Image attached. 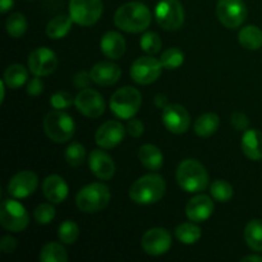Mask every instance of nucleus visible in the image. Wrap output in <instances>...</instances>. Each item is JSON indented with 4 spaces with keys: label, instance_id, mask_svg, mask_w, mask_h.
<instances>
[{
    "label": "nucleus",
    "instance_id": "1",
    "mask_svg": "<svg viewBox=\"0 0 262 262\" xmlns=\"http://www.w3.org/2000/svg\"><path fill=\"white\" fill-rule=\"evenodd\" d=\"M152 15L147 5L140 2H129L118 8L114 23L119 30L128 33L143 32L150 26Z\"/></svg>",
    "mask_w": 262,
    "mask_h": 262
},
{
    "label": "nucleus",
    "instance_id": "2",
    "mask_svg": "<svg viewBox=\"0 0 262 262\" xmlns=\"http://www.w3.org/2000/svg\"><path fill=\"white\" fill-rule=\"evenodd\" d=\"M166 191L165 181L159 174H147L138 178L129 188V197L138 205L156 204Z\"/></svg>",
    "mask_w": 262,
    "mask_h": 262
},
{
    "label": "nucleus",
    "instance_id": "3",
    "mask_svg": "<svg viewBox=\"0 0 262 262\" xmlns=\"http://www.w3.org/2000/svg\"><path fill=\"white\" fill-rule=\"evenodd\" d=\"M177 182L179 187L189 193L202 192L209 186V174L206 168L194 159H186L177 169Z\"/></svg>",
    "mask_w": 262,
    "mask_h": 262
},
{
    "label": "nucleus",
    "instance_id": "4",
    "mask_svg": "<svg viewBox=\"0 0 262 262\" xmlns=\"http://www.w3.org/2000/svg\"><path fill=\"white\" fill-rule=\"evenodd\" d=\"M110 197L109 187L102 183H91L77 193L76 205L79 211L92 214L105 209L109 205Z\"/></svg>",
    "mask_w": 262,
    "mask_h": 262
},
{
    "label": "nucleus",
    "instance_id": "5",
    "mask_svg": "<svg viewBox=\"0 0 262 262\" xmlns=\"http://www.w3.org/2000/svg\"><path fill=\"white\" fill-rule=\"evenodd\" d=\"M142 104V96L138 90L130 86L117 90L110 97V110L113 114L120 119H130L140 110Z\"/></svg>",
    "mask_w": 262,
    "mask_h": 262
},
{
    "label": "nucleus",
    "instance_id": "6",
    "mask_svg": "<svg viewBox=\"0 0 262 262\" xmlns=\"http://www.w3.org/2000/svg\"><path fill=\"white\" fill-rule=\"evenodd\" d=\"M46 136L56 143H64L74 136L73 118L63 110H51L43 119Z\"/></svg>",
    "mask_w": 262,
    "mask_h": 262
},
{
    "label": "nucleus",
    "instance_id": "7",
    "mask_svg": "<svg viewBox=\"0 0 262 262\" xmlns=\"http://www.w3.org/2000/svg\"><path fill=\"white\" fill-rule=\"evenodd\" d=\"M30 216L25 206L15 200H4L0 206V224L9 232L19 233L28 227Z\"/></svg>",
    "mask_w": 262,
    "mask_h": 262
},
{
    "label": "nucleus",
    "instance_id": "8",
    "mask_svg": "<svg viewBox=\"0 0 262 262\" xmlns=\"http://www.w3.org/2000/svg\"><path fill=\"white\" fill-rule=\"evenodd\" d=\"M101 0H69V15L79 26L95 25L102 15Z\"/></svg>",
    "mask_w": 262,
    "mask_h": 262
},
{
    "label": "nucleus",
    "instance_id": "9",
    "mask_svg": "<svg viewBox=\"0 0 262 262\" xmlns=\"http://www.w3.org/2000/svg\"><path fill=\"white\" fill-rule=\"evenodd\" d=\"M155 19L165 31H176L183 26L184 9L179 0H161L155 9Z\"/></svg>",
    "mask_w": 262,
    "mask_h": 262
},
{
    "label": "nucleus",
    "instance_id": "10",
    "mask_svg": "<svg viewBox=\"0 0 262 262\" xmlns=\"http://www.w3.org/2000/svg\"><path fill=\"white\" fill-rule=\"evenodd\" d=\"M216 15L227 28H238L247 18V7L243 0H219Z\"/></svg>",
    "mask_w": 262,
    "mask_h": 262
},
{
    "label": "nucleus",
    "instance_id": "11",
    "mask_svg": "<svg viewBox=\"0 0 262 262\" xmlns=\"http://www.w3.org/2000/svg\"><path fill=\"white\" fill-rule=\"evenodd\" d=\"M163 66L154 56H142L133 61L130 67V78L138 84L154 83L160 77Z\"/></svg>",
    "mask_w": 262,
    "mask_h": 262
},
{
    "label": "nucleus",
    "instance_id": "12",
    "mask_svg": "<svg viewBox=\"0 0 262 262\" xmlns=\"http://www.w3.org/2000/svg\"><path fill=\"white\" fill-rule=\"evenodd\" d=\"M163 124L166 129L174 135H182L188 130L191 125V117L184 106L179 104H168L161 114Z\"/></svg>",
    "mask_w": 262,
    "mask_h": 262
},
{
    "label": "nucleus",
    "instance_id": "13",
    "mask_svg": "<svg viewBox=\"0 0 262 262\" xmlns=\"http://www.w3.org/2000/svg\"><path fill=\"white\" fill-rule=\"evenodd\" d=\"M74 105L77 110L87 118H99L105 112L104 97L91 89L81 90L74 99Z\"/></svg>",
    "mask_w": 262,
    "mask_h": 262
},
{
    "label": "nucleus",
    "instance_id": "14",
    "mask_svg": "<svg viewBox=\"0 0 262 262\" xmlns=\"http://www.w3.org/2000/svg\"><path fill=\"white\" fill-rule=\"evenodd\" d=\"M143 251L150 256H160L171 247V235L164 228H152L143 234L141 239Z\"/></svg>",
    "mask_w": 262,
    "mask_h": 262
},
{
    "label": "nucleus",
    "instance_id": "15",
    "mask_svg": "<svg viewBox=\"0 0 262 262\" xmlns=\"http://www.w3.org/2000/svg\"><path fill=\"white\" fill-rule=\"evenodd\" d=\"M58 67V58L53 50L38 48L28 56V69L33 76L45 77L53 73Z\"/></svg>",
    "mask_w": 262,
    "mask_h": 262
},
{
    "label": "nucleus",
    "instance_id": "16",
    "mask_svg": "<svg viewBox=\"0 0 262 262\" xmlns=\"http://www.w3.org/2000/svg\"><path fill=\"white\" fill-rule=\"evenodd\" d=\"M37 176L31 170H23L10 179L8 183V193L14 199H26L37 189Z\"/></svg>",
    "mask_w": 262,
    "mask_h": 262
},
{
    "label": "nucleus",
    "instance_id": "17",
    "mask_svg": "<svg viewBox=\"0 0 262 262\" xmlns=\"http://www.w3.org/2000/svg\"><path fill=\"white\" fill-rule=\"evenodd\" d=\"M125 130L127 129L123 127L120 122L109 120V122L100 125L99 129L96 130V135H95V141L101 148L109 150V148L118 146L124 140Z\"/></svg>",
    "mask_w": 262,
    "mask_h": 262
},
{
    "label": "nucleus",
    "instance_id": "18",
    "mask_svg": "<svg viewBox=\"0 0 262 262\" xmlns=\"http://www.w3.org/2000/svg\"><path fill=\"white\" fill-rule=\"evenodd\" d=\"M89 166L92 174L101 181H109L115 174L114 160L102 150L91 151L89 156Z\"/></svg>",
    "mask_w": 262,
    "mask_h": 262
},
{
    "label": "nucleus",
    "instance_id": "19",
    "mask_svg": "<svg viewBox=\"0 0 262 262\" xmlns=\"http://www.w3.org/2000/svg\"><path fill=\"white\" fill-rule=\"evenodd\" d=\"M214 209V201L209 196L197 194L187 202L186 215L191 222L202 223L211 216Z\"/></svg>",
    "mask_w": 262,
    "mask_h": 262
},
{
    "label": "nucleus",
    "instance_id": "20",
    "mask_svg": "<svg viewBox=\"0 0 262 262\" xmlns=\"http://www.w3.org/2000/svg\"><path fill=\"white\" fill-rule=\"evenodd\" d=\"M90 76L92 82L99 86H112L119 81L122 69L113 61H100L92 67Z\"/></svg>",
    "mask_w": 262,
    "mask_h": 262
},
{
    "label": "nucleus",
    "instance_id": "21",
    "mask_svg": "<svg viewBox=\"0 0 262 262\" xmlns=\"http://www.w3.org/2000/svg\"><path fill=\"white\" fill-rule=\"evenodd\" d=\"M100 49L106 58L117 60L125 53V40L119 32L109 31L105 33L100 41Z\"/></svg>",
    "mask_w": 262,
    "mask_h": 262
},
{
    "label": "nucleus",
    "instance_id": "22",
    "mask_svg": "<svg viewBox=\"0 0 262 262\" xmlns=\"http://www.w3.org/2000/svg\"><path fill=\"white\" fill-rule=\"evenodd\" d=\"M42 192L51 204H60L68 196V186L61 177L53 174L43 181Z\"/></svg>",
    "mask_w": 262,
    "mask_h": 262
},
{
    "label": "nucleus",
    "instance_id": "23",
    "mask_svg": "<svg viewBox=\"0 0 262 262\" xmlns=\"http://www.w3.org/2000/svg\"><path fill=\"white\" fill-rule=\"evenodd\" d=\"M242 151L250 160L262 159V132L257 129L245 130L242 136Z\"/></svg>",
    "mask_w": 262,
    "mask_h": 262
},
{
    "label": "nucleus",
    "instance_id": "24",
    "mask_svg": "<svg viewBox=\"0 0 262 262\" xmlns=\"http://www.w3.org/2000/svg\"><path fill=\"white\" fill-rule=\"evenodd\" d=\"M138 159H140L141 164L145 166L148 170H159V169L163 166L164 164V156L161 152L160 148L155 145H143L140 148V152H138Z\"/></svg>",
    "mask_w": 262,
    "mask_h": 262
},
{
    "label": "nucleus",
    "instance_id": "25",
    "mask_svg": "<svg viewBox=\"0 0 262 262\" xmlns=\"http://www.w3.org/2000/svg\"><path fill=\"white\" fill-rule=\"evenodd\" d=\"M72 22L73 19L71 18V15H56L46 26V35L53 40L66 37L71 31Z\"/></svg>",
    "mask_w": 262,
    "mask_h": 262
},
{
    "label": "nucleus",
    "instance_id": "26",
    "mask_svg": "<svg viewBox=\"0 0 262 262\" xmlns=\"http://www.w3.org/2000/svg\"><path fill=\"white\" fill-rule=\"evenodd\" d=\"M220 124L219 115L215 113H205L194 122V132L200 137H210L217 130Z\"/></svg>",
    "mask_w": 262,
    "mask_h": 262
},
{
    "label": "nucleus",
    "instance_id": "27",
    "mask_svg": "<svg viewBox=\"0 0 262 262\" xmlns=\"http://www.w3.org/2000/svg\"><path fill=\"white\" fill-rule=\"evenodd\" d=\"M238 40L247 50H258L262 46V31L257 26H246L238 33Z\"/></svg>",
    "mask_w": 262,
    "mask_h": 262
},
{
    "label": "nucleus",
    "instance_id": "28",
    "mask_svg": "<svg viewBox=\"0 0 262 262\" xmlns=\"http://www.w3.org/2000/svg\"><path fill=\"white\" fill-rule=\"evenodd\" d=\"M245 241L251 250L262 252V220L253 219L246 225Z\"/></svg>",
    "mask_w": 262,
    "mask_h": 262
},
{
    "label": "nucleus",
    "instance_id": "29",
    "mask_svg": "<svg viewBox=\"0 0 262 262\" xmlns=\"http://www.w3.org/2000/svg\"><path fill=\"white\" fill-rule=\"evenodd\" d=\"M3 79H4L7 87L12 90H17L27 82L28 71L22 64H12L4 72V78Z\"/></svg>",
    "mask_w": 262,
    "mask_h": 262
},
{
    "label": "nucleus",
    "instance_id": "30",
    "mask_svg": "<svg viewBox=\"0 0 262 262\" xmlns=\"http://www.w3.org/2000/svg\"><path fill=\"white\" fill-rule=\"evenodd\" d=\"M202 232L194 223H183L176 229V237L183 245H194L201 239Z\"/></svg>",
    "mask_w": 262,
    "mask_h": 262
},
{
    "label": "nucleus",
    "instance_id": "31",
    "mask_svg": "<svg viewBox=\"0 0 262 262\" xmlns=\"http://www.w3.org/2000/svg\"><path fill=\"white\" fill-rule=\"evenodd\" d=\"M41 262H67L68 253L66 248L58 242H50L43 246L40 252Z\"/></svg>",
    "mask_w": 262,
    "mask_h": 262
},
{
    "label": "nucleus",
    "instance_id": "32",
    "mask_svg": "<svg viewBox=\"0 0 262 262\" xmlns=\"http://www.w3.org/2000/svg\"><path fill=\"white\" fill-rule=\"evenodd\" d=\"M5 30H7L9 36H12L14 38H19L27 31V19H26V17L22 13H12L7 18Z\"/></svg>",
    "mask_w": 262,
    "mask_h": 262
},
{
    "label": "nucleus",
    "instance_id": "33",
    "mask_svg": "<svg viewBox=\"0 0 262 262\" xmlns=\"http://www.w3.org/2000/svg\"><path fill=\"white\" fill-rule=\"evenodd\" d=\"M210 193L214 197V200L219 202H228L232 200L233 194H234V189H233L232 184L228 183L224 179H217L210 187Z\"/></svg>",
    "mask_w": 262,
    "mask_h": 262
},
{
    "label": "nucleus",
    "instance_id": "34",
    "mask_svg": "<svg viewBox=\"0 0 262 262\" xmlns=\"http://www.w3.org/2000/svg\"><path fill=\"white\" fill-rule=\"evenodd\" d=\"M160 61L163 68L169 69H177L184 63V54L181 49L178 48H170L163 53L160 56Z\"/></svg>",
    "mask_w": 262,
    "mask_h": 262
},
{
    "label": "nucleus",
    "instance_id": "35",
    "mask_svg": "<svg viewBox=\"0 0 262 262\" xmlns=\"http://www.w3.org/2000/svg\"><path fill=\"white\" fill-rule=\"evenodd\" d=\"M58 237L64 245H73L79 237V228L72 220H66L59 225Z\"/></svg>",
    "mask_w": 262,
    "mask_h": 262
},
{
    "label": "nucleus",
    "instance_id": "36",
    "mask_svg": "<svg viewBox=\"0 0 262 262\" xmlns=\"http://www.w3.org/2000/svg\"><path fill=\"white\" fill-rule=\"evenodd\" d=\"M141 49L150 55H155L161 50L163 41L156 32H145L140 40Z\"/></svg>",
    "mask_w": 262,
    "mask_h": 262
},
{
    "label": "nucleus",
    "instance_id": "37",
    "mask_svg": "<svg viewBox=\"0 0 262 262\" xmlns=\"http://www.w3.org/2000/svg\"><path fill=\"white\" fill-rule=\"evenodd\" d=\"M86 159V150L78 142H72L66 150V160L71 166H81Z\"/></svg>",
    "mask_w": 262,
    "mask_h": 262
},
{
    "label": "nucleus",
    "instance_id": "38",
    "mask_svg": "<svg viewBox=\"0 0 262 262\" xmlns=\"http://www.w3.org/2000/svg\"><path fill=\"white\" fill-rule=\"evenodd\" d=\"M33 216H35V220L38 224H49L55 217V209L51 205V202L50 204H41L35 209Z\"/></svg>",
    "mask_w": 262,
    "mask_h": 262
},
{
    "label": "nucleus",
    "instance_id": "39",
    "mask_svg": "<svg viewBox=\"0 0 262 262\" xmlns=\"http://www.w3.org/2000/svg\"><path fill=\"white\" fill-rule=\"evenodd\" d=\"M72 104H74L73 97H72L71 94H68L66 91H58L50 97V105L54 109H68L69 106H72Z\"/></svg>",
    "mask_w": 262,
    "mask_h": 262
},
{
    "label": "nucleus",
    "instance_id": "40",
    "mask_svg": "<svg viewBox=\"0 0 262 262\" xmlns=\"http://www.w3.org/2000/svg\"><path fill=\"white\" fill-rule=\"evenodd\" d=\"M230 123L237 130H247L250 127V119L243 113H233L230 117Z\"/></svg>",
    "mask_w": 262,
    "mask_h": 262
},
{
    "label": "nucleus",
    "instance_id": "41",
    "mask_svg": "<svg viewBox=\"0 0 262 262\" xmlns=\"http://www.w3.org/2000/svg\"><path fill=\"white\" fill-rule=\"evenodd\" d=\"M125 129H127L128 135L132 136V137L135 138H138L143 135V132H145V125H143V123L141 122L140 119H135V118L132 119V118H130V119H128Z\"/></svg>",
    "mask_w": 262,
    "mask_h": 262
},
{
    "label": "nucleus",
    "instance_id": "42",
    "mask_svg": "<svg viewBox=\"0 0 262 262\" xmlns=\"http://www.w3.org/2000/svg\"><path fill=\"white\" fill-rule=\"evenodd\" d=\"M27 95L30 96H38L43 91V81L40 76H35L32 79H30L27 83Z\"/></svg>",
    "mask_w": 262,
    "mask_h": 262
},
{
    "label": "nucleus",
    "instance_id": "43",
    "mask_svg": "<svg viewBox=\"0 0 262 262\" xmlns=\"http://www.w3.org/2000/svg\"><path fill=\"white\" fill-rule=\"evenodd\" d=\"M91 82H92L91 76H90V73H87V72L84 71L78 72V73L73 77V84L79 90L89 89Z\"/></svg>",
    "mask_w": 262,
    "mask_h": 262
},
{
    "label": "nucleus",
    "instance_id": "44",
    "mask_svg": "<svg viewBox=\"0 0 262 262\" xmlns=\"http://www.w3.org/2000/svg\"><path fill=\"white\" fill-rule=\"evenodd\" d=\"M17 248V241L10 235H5L0 241V250L4 253H13Z\"/></svg>",
    "mask_w": 262,
    "mask_h": 262
},
{
    "label": "nucleus",
    "instance_id": "45",
    "mask_svg": "<svg viewBox=\"0 0 262 262\" xmlns=\"http://www.w3.org/2000/svg\"><path fill=\"white\" fill-rule=\"evenodd\" d=\"M13 4H14L13 0H0V12L5 14V13L12 9Z\"/></svg>",
    "mask_w": 262,
    "mask_h": 262
},
{
    "label": "nucleus",
    "instance_id": "46",
    "mask_svg": "<svg viewBox=\"0 0 262 262\" xmlns=\"http://www.w3.org/2000/svg\"><path fill=\"white\" fill-rule=\"evenodd\" d=\"M155 105H156V106H158V107H160V109H164V107H165L166 105H168V99H166L165 95H163V94L156 95V97H155Z\"/></svg>",
    "mask_w": 262,
    "mask_h": 262
},
{
    "label": "nucleus",
    "instance_id": "47",
    "mask_svg": "<svg viewBox=\"0 0 262 262\" xmlns=\"http://www.w3.org/2000/svg\"><path fill=\"white\" fill-rule=\"evenodd\" d=\"M242 262H262V257L257 255H251V256H246V257L241 258Z\"/></svg>",
    "mask_w": 262,
    "mask_h": 262
},
{
    "label": "nucleus",
    "instance_id": "48",
    "mask_svg": "<svg viewBox=\"0 0 262 262\" xmlns=\"http://www.w3.org/2000/svg\"><path fill=\"white\" fill-rule=\"evenodd\" d=\"M5 86H7V84H5L4 79H3V81L0 82V92H2V96H0V102H2V104H3V101H4V97H5Z\"/></svg>",
    "mask_w": 262,
    "mask_h": 262
}]
</instances>
